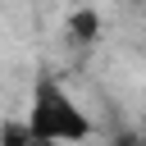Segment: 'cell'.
<instances>
[{
  "instance_id": "1",
  "label": "cell",
  "mask_w": 146,
  "mask_h": 146,
  "mask_svg": "<svg viewBox=\"0 0 146 146\" xmlns=\"http://www.w3.org/2000/svg\"><path fill=\"white\" fill-rule=\"evenodd\" d=\"M23 123H27L32 137L55 141V146H82V141H91V132H96L91 114L73 100V91H68L55 73H41V78L32 82V100H27V110H23Z\"/></svg>"
},
{
  "instance_id": "3",
  "label": "cell",
  "mask_w": 146,
  "mask_h": 146,
  "mask_svg": "<svg viewBox=\"0 0 146 146\" xmlns=\"http://www.w3.org/2000/svg\"><path fill=\"white\" fill-rule=\"evenodd\" d=\"M27 141H32V132H27L23 114H9V119H0V146H27Z\"/></svg>"
},
{
  "instance_id": "5",
  "label": "cell",
  "mask_w": 146,
  "mask_h": 146,
  "mask_svg": "<svg viewBox=\"0 0 146 146\" xmlns=\"http://www.w3.org/2000/svg\"><path fill=\"white\" fill-rule=\"evenodd\" d=\"M27 146H55V141H41V137H32V141H27Z\"/></svg>"
},
{
  "instance_id": "2",
  "label": "cell",
  "mask_w": 146,
  "mask_h": 146,
  "mask_svg": "<svg viewBox=\"0 0 146 146\" xmlns=\"http://www.w3.org/2000/svg\"><path fill=\"white\" fill-rule=\"evenodd\" d=\"M64 32H68L73 46H96V41H100V9H91V5L73 9L68 23H64Z\"/></svg>"
},
{
  "instance_id": "4",
  "label": "cell",
  "mask_w": 146,
  "mask_h": 146,
  "mask_svg": "<svg viewBox=\"0 0 146 146\" xmlns=\"http://www.w3.org/2000/svg\"><path fill=\"white\" fill-rule=\"evenodd\" d=\"M100 146H146V141L132 137V132H123V137H110V141H100Z\"/></svg>"
}]
</instances>
